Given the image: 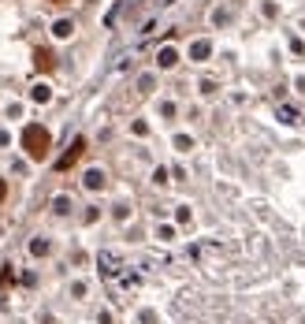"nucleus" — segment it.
<instances>
[{"instance_id":"nucleus-8","label":"nucleus","mask_w":305,"mask_h":324,"mask_svg":"<svg viewBox=\"0 0 305 324\" xmlns=\"http://www.w3.org/2000/svg\"><path fill=\"white\" fill-rule=\"evenodd\" d=\"M71 30H75V26H71L67 19H60V23L52 26V34H56V38H71Z\"/></svg>"},{"instance_id":"nucleus-6","label":"nucleus","mask_w":305,"mask_h":324,"mask_svg":"<svg viewBox=\"0 0 305 324\" xmlns=\"http://www.w3.org/2000/svg\"><path fill=\"white\" fill-rule=\"evenodd\" d=\"M208 52H212V45H208V41H194V49H190V56H194V60H205Z\"/></svg>"},{"instance_id":"nucleus-4","label":"nucleus","mask_w":305,"mask_h":324,"mask_svg":"<svg viewBox=\"0 0 305 324\" xmlns=\"http://www.w3.org/2000/svg\"><path fill=\"white\" fill-rule=\"evenodd\" d=\"M156 64H160V67H175V64H179V52H175V49H160Z\"/></svg>"},{"instance_id":"nucleus-3","label":"nucleus","mask_w":305,"mask_h":324,"mask_svg":"<svg viewBox=\"0 0 305 324\" xmlns=\"http://www.w3.org/2000/svg\"><path fill=\"white\" fill-rule=\"evenodd\" d=\"M52 64H56V60H52L49 49H38V52H34V67H38V71H52Z\"/></svg>"},{"instance_id":"nucleus-5","label":"nucleus","mask_w":305,"mask_h":324,"mask_svg":"<svg viewBox=\"0 0 305 324\" xmlns=\"http://www.w3.org/2000/svg\"><path fill=\"white\" fill-rule=\"evenodd\" d=\"M86 187H89V190H101V187H104V172H101V168L86 172Z\"/></svg>"},{"instance_id":"nucleus-13","label":"nucleus","mask_w":305,"mask_h":324,"mask_svg":"<svg viewBox=\"0 0 305 324\" xmlns=\"http://www.w3.org/2000/svg\"><path fill=\"white\" fill-rule=\"evenodd\" d=\"M49 4H67V0H49Z\"/></svg>"},{"instance_id":"nucleus-9","label":"nucleus","mask_w":305,"mask_h":324,"mask_svg":"<svg viewBox=\"0 0 305 324\" xmlns=\"http://www.w3.org/2000/svg\"><path fill=\"white\" fill-rule=\"evenodd\" d=\"M30 97H34L38 104H45V101L52 97V89H49V86H34V94H30Z\"/></svg>"},{"instance_id":"nucleus-2","label":"nucleus","mask_w":305,"mask_h":324,"mask_svg":"<svg viewBox=\"0 0 305 324\" xmlns=\"http://www.w3.org/2000/svg\"><path fill=\"white\" fill-rule=\"evenodd\" d=\"M82 149H86V138H75V142H71V149H67V153H63V157L56 160V168H60V172H67V168H71L78 157H82Z\"/></svg>"},{"instance_id":"nucleus-10","label":"nucleus","mask_w":305,"mask_h":324,"mask_svg":"<svg viewBox=\"0 0 305 324\" xmlns=\"http://www.w3.org/2000/svg\"><path fill=\"white\" fill-rule=\"evenodd\" d=\"M52 205H56V212H71V202H67V197H56Z\"/></svg>"},{"instance_id":"nucleus-11","label":"nucleus","mask_w":305,"mask_h":324,"mask_svg":"<svg viewBox=\"0 0 305 324\" xmlns=\"http://www.w3.org/2000/svg\"><path fill=\"white\" fill-rule=\"evenodd\" d=\"M175 146H179V149L186 153V149H190V146H194V142H190V138H186V134H179V138H175Z\"/></svg>"},{"instance_id":"nucleus-7","label":"nucleus","mask_w":305,"mask_h":324,"mask_svg":"<svg viewBox=\"0 0 305 324\" xmlns=\"http://www.w3.org/2000/svg\"><path fill=\"white\" fill-rule=\"evenodd\" d=\"M30 254H34V257H45V254H49V239H34V242H30Z\"/></svg>"},{"instance_id":"nucleus-1","label":"nucleus","mask_w":305,"mask_h":324,"mask_svg":"<svg viewBox=\"0 0 305 324\" xmlns=\"http://www.w3.org/2000/svg\"><path fill=\"white\" fill-rule=\"evenodd\" d=\"M49 146H52V134L45 127H38V123H30L23 131V149L30 153V160H45L49 157Z\"/></svg>"},{"instance_id":"nucleus-12","label":"nucleus","mask_w":305,"mask_h":324,"mask_svg":"<svg viewBox=\"0 0 305 324\" xmlns=\"http://www.w3.org/2000/svg\"><path fill=\"white\" fill-rule=\"evenodd\" d=\"M4 197H8V183L0 179V202H4Z\"/></svg>"}]
</instances>
